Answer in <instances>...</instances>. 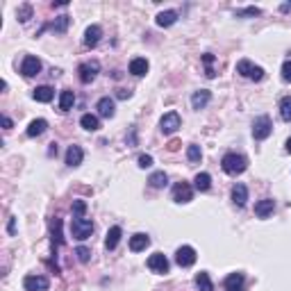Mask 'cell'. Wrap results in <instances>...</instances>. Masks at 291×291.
<instances>
[{
  "instance_id": "cell-4",
  "label": "cell",
  "mask_w": 291,
  "mask_h": 291,
  "mask_svg": "<svg viewBox=\"0 0 291 291\" xmlns=\"http://www.w3.org/2000/svg\"><path fill=\"white\" fill-rule=\"evenodd\" d=\"M271 132H273V123H271V119H268V116H257L255 123H253V137H255L257 141H264Z\"/></svg>"
},
{
  "instance_id": "cell-24",
  "label": "cell",
  "mask_w": 291,
  "mask_h": 291,
  "mask_svg": "<svg viewBox=\"0 0 291 291\" xmlns=\"http://www.w3.org/2000/svg\"><path fill=\"white\" fill-rule=\"evenodd\" d=\"M48 130V123L43 119H34L30 125H28V137H39Z\"/></svg>"
},
{
  "instance_id": "cell-1",
  "label": "cell",
  "mask_w": 291,
  "mask_h": 291,
  "mask_svg": "<svg viewBox=\"0 0 291 291\" xmlns=\"http://www.w3.org/2000/svg\"><path fill=\"white\" fill-rule=\"evenodd\" d=\"M221 168H223L227 175H241V173L248 168V160H246L244 155L227 153V155H223V160H221Z\"/></svg>"
},
{
  "instance_id": "cell-26",
  "label": "cell",
  "mask_w": 291,
  "mask_h": 291,
  "mask_svg": "<svg viewBox=\"0 0 291 291\" xmlns=\"http://www.w3.org/2000/svg\"><path fill=\"white\" fill-rule=\"evenodd\" d=\"M73 102H75V94L73 91H62L60 94V112H68L73 107Z\"/></svg>"
},
{
  "instance_id": "cell-42",
  "label": "cell",
  "mask_w": 291,
  "mask_h": 291,
  "mask_svg": "<svg viewBox=\"0 0 291 291\" xmlns=\"http://www.w3.org/2000/svg\"><path fill=\"white\" fill-rule=\"evenodd\" d=\"M2 125H5V130H12V119H9V116H2Z\"/></svg>"
},
{
  "instance_id": "cell-15",
  "label": "cell",
  "mask_w": 291,
  "mask_h": 291,
  "mask_svg": "<svg viewBox=\"0 0 291 291\" xmlns=\"http://www.w3.org/2000/svg\"><path fill=\"white\" fill-rule=\"evenodd\" d=\"M82 160H84V150L80 146H68V150H66V164L68 166H80Z\"/></svg>"
},
{
  "instance_id": "cell-31",
  "label": "cell",
  "mask_w": 291,
  "mask_h": 291,
  "mask_svg": "<svg viewBox=\"0 0 291 291\" xmlns=\"http://www.w3.org/2000/svg\"><path fill=\"white\" fill-rule=\"evenodd\" d=\"M53 246H62V219L53 221Z\"/></svg>"
},
{
  "instance_id": "cell-6",
  "label": "cell",
  "mask_w": 291,
  "mask_h": 291,
  "mask_svg": "<svg viewBox=\"0 0 291 291\" xmlns=\"http://www.w3.org/2000/svg\"><path fill=\"white\" fill-rule=\"evenodd\" d=\"M98 71H100V64H98V62H84V64H80V68H77V73H80V82L82 84L94 82Z\"/></svg>"
},
{
  "instance_id": "cell-3",
  "label": "cell",
  "mask_w": 291,
  "mask_h": 291,
  "mask_svg": "<svg viewBox=\"0 0 291 291\" xmlns=\"http://www.w3.org/2000/svg\"><path fill=\"white\" fill-rule=\"evenodd\" d=\"M237 73L239 75H244V77H248V80H255V82L264 80V68H261V66H255L250 60L237 62Z\"/></svg>"
},
{
  "instance_id": "cell-20",
  "label": "cell",
  "mask_w": 291,
  "mask_h": 291,
  "mask_svg": "<svg viewBox=\"0 0 291 291\" xmlns=\"http://www.w3.org/2000/svg\"><path fill=\"white\" fill-rule=\"evenodd\" d=\"M130 73H132V75H137V77L146 75V73H148V60H143V57H134V60L130 62Z\"/></svg>"
},
{
  "instance_id": "cell-11",
  "label": "cell",
  "mask_w": 291,
  "mask_h": 291,
  "mask_svg": "<svg viewBox=\"0 0 291 291\" xmlns=\"http://www.w3.org/2000/svg\"><path fill=\"white\" fill-rule=\"evenodd\" d=\"M25 291H46L48 289V278L43 275H28L23 280Z\"/></svg>"
},
{
  "instance_id": "cell-38",
  "label": "cell",
  "mask_w": 291,
  "mask_h": 291,
  "mask_svg": "<svg viewBox=\"0 0 291 291\" xmlns=\"http://www.w3.org/2000/svg\"><path fill=\"white\" fill-rule=\"evenodd\" d=\"M282 80H285V82H291V60H287L285 64H282Z\"/></svg>"
},
{
  "instance_id": "cell-2",
  "label": "cell",
  "mask_w": 291,
  "mask_h": 291,
  "mask_svg": "<svg viewBox=\"0 0 291 291\" xmlns=\"http://www.w3.org/2000/svg\"><path fill=\"white\" fill-rule=\"evenodd\" d=\"M71 234L75 239H80V241H84V239H89L91 234H94V223H91L89 219L75 216V219L71 221Z\"/></svg>"
},
{
  "instance_id": "cell-28",
  "label": "cell",
  "mask_w": 291,
  "mask_h": 291,
  "mask_svg": "<svg viewBox=\"0 0 291 291\" xmlns=\"http://www.w3.org/2000/svg\"><path fill=\"white\" fill-rule=\"evenodd\" d=\"M148 182H150V187H155V189H162V187H166L168 184V175L164 171H155L148 178Z\"/></svg>"
},
{
  "instance_id": "cell-33",
  "label": "cell",
  "mask_w": 291,
  "mask_h": 291,
  "mask_svg": "<svg viewBox=\"0 0 291 291\" xmlns=\"http://www.w3.org/2000/svg\"><path fill=\"white\" fill-rule=\"evenodd\" d=\"M16 16H18L21 23H28V21L32 18V7L30 5H21L18 7V12H16Z\"/></svg>"
},
{
  "instance_id": "cell-23",
  "label": "cell",
  "mask_w": 291,
  "mask_h": 291,
  "mask_svg": "<svg viewBox=\"0 0 291 291\" xmlns=\"http://www.w3.org/2000/svg\"><path fill=\"white\" fill-rule=\"evenodd\" d=\"M244 287V275L241 273H230L226 278V289L227 291H241Z\"/></svg>"
},
{
  "instance_id": "cell-13",
  "label": "cell",
  "mask_w": 291,
  "mask_h": 291,
  "mask_svg": "<svg viewBox=\"0 0 291 291\" xmlns=\"http://www.w3.org/2000/svg\"><path fill=\"white\" fill-rule=\"evenodd\" d=\"M96 109H98V114H100L102 119H112L114 114H116V105H114V100L109 98V96L100 98V100H98V105H96Z\"/></svg>"
},
{
  "instance_id": "cell-18",
  "label": "cell",
  "mask_w": 291,
  "mask_h": 291,
  "mask_svg": "<svg viewBox=\"0 0 291 291\" xmlns=\"http://www.w3.org/2000/svg\"><path fill=\"white\" fill-rule=\"evenodd\" d=\"M232 200H234V205L244 207L246 202H248V187L246 184H234L232 187Z\"/></svg>"
},
{
  "instance_id": "cell-39",
  "label": "cell",
  "mask_w": 291,
  "mask_h": 291,
  "mask_svg": "<svg viewBox=\"0 0 291 291\" xmlns=\"http://www.w3.org/2000/svg\"><path fill=\"white\" fill-rule=\"evenodd\" d=\"M257 14H261L259 7H248V9H241V12H237V16H257Z\"/></svg>"
},
{
  "instance_id": "cell-9",
  "label": "cell",
  "mask_w": 291,
  "mask_h": 291,
  "mask_svg": "<svg viewBox=\"0 0 291 291\" xmlns=\"http://www.w3.org/2000/svg\"><path fill=\"white\" fill-rule=\"evenodd\" d=\"M39 71H41V62L36 60L34 55H25L23 62H21V73L25 77H34L39 75Z\"/></svg>"
},
{
  "instance_id": "cell-14",
  "label": "cell",
  "mask_w": 291,
  "mask_h": 291,
  "mask_svg": "<svg viewBox=\"0 0 291 291\" xmlns=\"http://www.w3.org/2000/svg\"><path fill=\"white\" fill-rule=\"evenodd\" d=\"M209 100H212V91L200 89V91H196V94L191 96V107L194 109H205Z\"/></svg>"
},
{
  "instance_id": "cell-37",
  "label": "cell",
  "mask_w": 291,
  "mask_h": 291,
  "mask_svg": "<svg viewBox=\"0 0 291 291\" xmlns=\"http://www.w3.org/2000/svg\"><path fill=\"white\" fill-rule=\"evenodd\" d=\"M73 212H75V216L82 219V214L87 212V202L84 200H73Z\"/></svg>"
},
{
  "instance_id": "cell-43",
  "label": "cell",
  "mask_w": 291,
  "mask_h": 291,
  "mask_svg": "<svg viewBox=\"0 0 291 291\" xmlns=\"http://www.w3.org/2000/svg\"><path fill=\"white\" fill-rule=\"evenodd\" d=\"M7 230H9V234H14V219H9V226H7Z\"/></svg>"
},
{
  "instance_id": "cell-19",
  "label": "cell",
  "mask_w": 291,
  "mask_h": 291,
  "mask_svg": "<svg viewBox=\"0 0 291 291\" xmlns=\"http://www.w3.org/2000/svg\"><path fill=\"white\" fill-rule=\"evenodd\" d=\"M175 21H178V12H175V9H166V12H160V14H157V18H155V23L160 25V28H171Z\"/></svg>"
},
{
  "instance_id": "cell-29",
  "label": "cell",
  "mask_w": 291,
  "mask_h": 291,
  "mask_svg": "<svg viewBox=\"0 0 291 291\" xmlns=\"http://www.w3.org/2000/svg\"><path fill=\"white\" fill-rule=\"evenodd\" d=\"M194 187H196L198 191H209V187H212L209 173H198L196 178H194Z\"/></svg>"
},
{
  "instance_id": "cell-7",
  "label": "cell",
  "mask_w": 291,
  "mask_h": 291,
  "mask_svg": "<svg viewBox=\"0 0 291 291\" xmlns=\"http://www.w3.org/2000/svg\"><path fill=\"white\" fill-rule=\"evenodd\" d=\"M175 264L182 268H189L196 264V250L191 248V246H182V248H178V253H175Z\"/></svg>"
},
{
  "instance_id": "cell-25",
  "label": "cell",
  "mask_w": 291,
  "mask_h": 291,
  "mask_svg": "<svg viewBox=\"0 0 291 291\" xmlns=\"http://www.w3.org/2000/svg\"><path fill=\"white\" fill-rule=\"evenodd\" d=\"M53 96H55V91L50 89V87H36L32 98H34L36 102H50L53 100Z\"/></svg>"
},
{
  "instance_id": "cell-30",
  "label": "cell",
  "mask_w": 291,
  "mask_h": 291,
  "mask_svg": "<svg viewBox=\"0 0 291 291\" xmlns=\"http://www.w3.org/2000/svg\"><path fill=\"white\" fill-rule=\"evenodd\" d=\"M280 116H282V121H291V96L280 100Z\"/></svg>"
},
{
  "instance_id": "cell-16",
  "label": "cell",
  "mask_w": 291,
  "mask_h": 291,
  "mask_svg": "<svg viewBox=\"0 0 291 291\" xmlns=\"http://www.w3.org/2000/svg\"><path fill=\"white\" fill-rule=\"evenodd\" d=\"M148 246H150V237L148 234H143V232L130 237V250L132 253H141V250H146Z\"/></svg>"
},
{
  "instance_id": "cell-22",
  "label": "cell",
  "mask_w": 291,
  "mask_h": 291,
  "mask_svg": "<svg viewBox=\"0 0 291 291\" xmlns=\"http://www.w3.org/2000/svg\"><path fill=\"white\" fill-rule=\"evenodd\" d=\"M80 125H82L84 130H89V132L100 130V121H98V116H94V114H82Z\"/></svg>"
},
{
  "instance_id": "cell-34",
  "label": "cell",
  "mask_w": 291,
  "mask_h": 291,
  "mask_svg": "<svg viewBox=\"0 0 291 291\" xmlns=\"http://www.w3.org/2000/svg\"><path fill=\"white\" fill-rule=\"evenodd\" d=\"M68 21H71L68 16H60V18H57V21L53 23V30H55V32H60V34H64L66 28H68Z\"/></svg>"
},
{
  "instance_id": "cell-27",
  "label": "cell",
  "mask_w": 291,
  "mask_h": 291,
  "mask_svg": "<svg viewBox=\"0 0 291 291\" xmlns=\"http://www.w3.org/2000/svg\"><path fill=\"white\" fill-rule=\"evenodd\" d=\"M196 287H198V291H214V285H212V280H209V275L205 273V271H200V273L196 275Z\"/></svg>"
},
{
  "instance_id": "cell-12",
  "label": "cell",
  "mask_w": 291,
  "mask_h": 291,
  "mask_svg": "<svg viewBox=\"0 0 291 291\" xmlns=\"http://www.w3.org/2000/svg\"><path fill=\"white\" fill-rule=\"evenodd\" d=\"M100 36H102L100 25H89V28L84 30V46H87V48H96L98 43H100Z\"/></svg>"
},
{
  "instance_id": "cell-40",
  "label": "cell",
  "mask_w": 291,
  "mask_h": 291,
  "mask_svg": "<svg viewBox=\"0 0 291 291\" xmlns=\"http://www.w3.org/2000/svg\"><path fill=\"white\" fill-rule=\"evenodd\" d=\"M139 166H141V168H150V166H153V157H150V155H139Z\"/></svg>"
},
{
  "instance_id": "cell-32",
  "label": "cell",
  "mask_w": 291,
  "mask_h": 291,
  "mask_svg": "<svg viewBox=\"0 0 291 291\" xmlns=\"http://www.w3.org/2000/svg\"><path fill=\"white\" fill-rule=\"evenodd\" d=\"M200 157H202L200 146H196V143H191V146H187V160L196 164V162H200Z\"/></svg>"
},
{
  "instance_id": "cell-21",
  "label": "cell",
  "mask_w": 291,
  "mask_h": 291,
  "mask_svg": "<svg viewBox=\"0 0 291 291\" xmlns=\"http://www.w3.org/2000/svg\"><path fill=\"white\" fill-rule=\"evenodd\" d=\"M121 234H123V230H121L119 226L109 227L107 239H105V248H107V250H114V248H116V246H119V241H121Z\"/></svg>"
},
{
  "instance_id": "cell-36",
  "label": "cell",
  "mask_w": 291,
  "mask_h": 291,
  "mask_svg": "<svg viewBox=\"0 0 291 291\" xmlns=\"http://www.w3.org/2000/svg\"><path fill=\"white\" fill-rule=\"evenodd\" d=\"M75 255H77V259L82 261V264H87V261L91 259V250H89V248H84V246H80V248L75 250Z\"/></svg>"
},
{
  "instance_id": "cell-5",
  "label": "cell",
  "mask_w": 291,
  "mask_h": 291,
  "mask_svg": "<svg viewBox=\"0 0 291 291\" xmlns=\"http://www.w3.org/2000/svg\"><path fill=\"white\" fill-rule=\"evenodd\" d=\"M180 125H182L180 114L178 112H166L164 116H162V121H160V130L164 132V134H173V132H178Z\"/></svg>"
},
{
  "instance_id": "cell-35",
  "label": "cell",
  "mask_w": 291,
  "mask_h": 291,
  "mask_svg": "<svg viewBox=\"0 0 291 291\" xmlns=\"http://www.w3.org/2000/svg\"><path fill=\"white\" fill-rule=\"evenodd\" d=\"M202 62H205V66H207V71H205V75L207 77H214L216 73H214V68H212V64H214V55H202Z\"/></svg>"
},
{
  "instance_id": "cell-44",
  "label": "cell",
  "mask_w": 291,
  "mask_h": 291,
  "mask_svg": "<svg viewBox=\"0 0 291 291\" xmlns=\"http://www.w3.org/2000/svg\"><path fill=\"white\" fill-rule=\"evenodd\" d=\"M285 148H287V153H289V155H291V137H289V139H287V143H285Z\"/></svg>"
},
{
  "instance_id": "cell-17",
  "label": "cell",
  "mask_w": 291,
  "mask_h": 291,
  "mask_svg": "<svg viewBox=\"0 0 291 291\" xmlns=\"http://www.w3.org/2000/svg\"><path fill=\"white\" fill-rule=\"evenodd\" d=\"M273 209H275V202L271 198H264V200L255 202V214L259 219H268V216L273 214Z\"/></svg>"
},
{
  "instance_id": "cell-41",
  "label": "cell",
  "mask_w": 291,
  "mask_h": 291,
  "mask_svg": "<svg viewBox=\"0 0 291 291\" xmlns=\"http://www.w3.org/2000/svg\"><path fill=\"white\" fill-rule=\"evenodd\" d=\"M116 96H119L121 100H125V98H130V96H132V91H125V89H121V91H119V94H116Z\"/></svg>"
},
{
  "instance_id": "cell-10",
  "label": "cell",
  "mask_w": 291,
  "mask_h": 291,
  "mask_svg": "<svg viewBox=\"0 0 291 291\" xmlns=\"http://www.w3.org/2000/svg\"><path fill=\"white\" fill-rule=\"evenodd\" d=\"M194 198V187L189 182H178L173 187V200L175 202H189Z\"/></svg>"
},
{
  "instance_id": "cell-8",
  "label": "cell",
  "mask_w": 291,
  "mask_h": 291,
  "mask_svg": "<svg viewBox=\"0 0 291 291\" xmlns=\"http://www.w3.org/2000/svg\"><path fill=\"white\" fill-rule=\"evenodd\" d=\"M168 259H166V255H162V253H153V255L148 257V268L153 271V273H160V275H164V273H168Z\"/></svg>"
}]
</instances>
